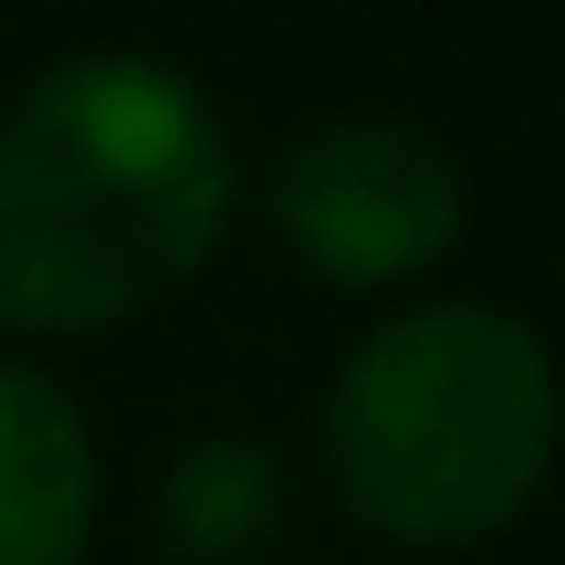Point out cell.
I'll list each match as a JSON object with an SVG mask.
<instances>
[{
    "instance_id": "obj_5",
    "label": "cell",
    "mask_w": 565,
    "mask_h": 565,
    "mask_svg": "<svg viewBox=\"0 0 565 565\" xmlns=\"http://www.w3.org/2000/svg\"><path fill=\"white\" fill-rule=\"evenodd\" d=\"M294 524V471L263 429H200L158 482V534L179 565H263Z\"/></svg>"
},
{
    "instance_id": "obj_3",
    "label": "cell",
    "mask_w": 565,
    "mask_h": 565,
    "mask_svg": "<svg viewBox=\"0 0 565 565\" xmlns=\"http://www.w3.org/2000/svg\"><path fill=\"white\" fill-rule=\"evenodd\" d=\"M263 221L315 282L377 294L429 263H450L471 231V168L440 126L398 105H345L273 147L263 168Z\"/></svg>"
},
{
    "instance_id": "obj_4",
    "label": "cell",
    "mask_w": 565,
    "mask_h": 565,
    "mask_svg": "<svg viewBox=\"0 0 565 565\" xmlns=\"http://www.w3.org/2000/svg\"><path fill=\"white\" fill-rule=\"evenodd\" d=\"M95 440L84 408L32 366H0V565H84Z\"/></svg>"
},
{
    "instance_id": "obj_1",
    "label": "cell",
    "mask_w": 565,
    "mask_h": 565,
    "mask_svg": "<svg viewBox=\"0 0 565 565\" xmlns=\"http://www.w3.org/2000/svg\"><path fill=\"white\" fill-rule=\"evenodd\" d=\"M231 126L168 53H74L0 105V324L95 335L210 263Z\"/></svg>"
},
{
    "instance_id": "obj_2",
    "label": "cell",
    "mask_w": 565,
    "mask_h": 565,
    "mask_svg": "<svg viewBox=\"0 0 565 565\" xmlns=\"http://www.w3.org/2000/svg\"><path fill=\"white\" fill-rule=\"evenodd\" d=\"M555 471V356L513 303H419L324 387V482L387 545H482Z\"/></svg>"
}]
</instances>
